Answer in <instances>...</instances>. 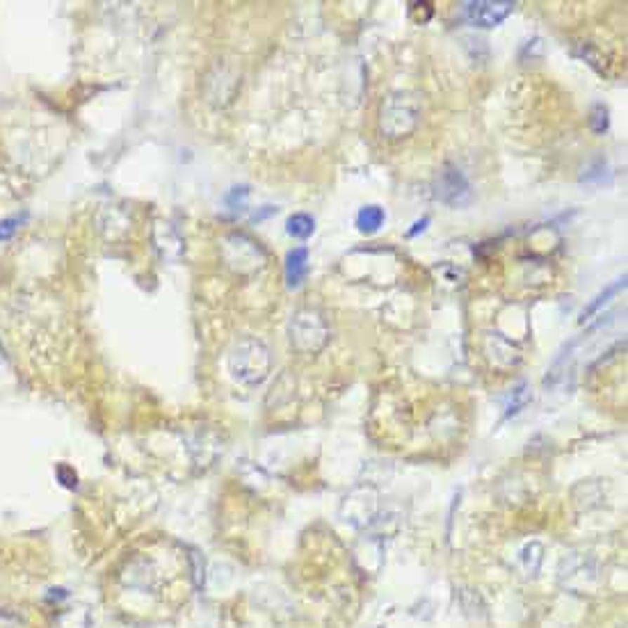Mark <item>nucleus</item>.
<instances>
[{
    "label": "nucleus",
    "mask_w": 628,
    "mask_h": 628,
    "mask_svg": "<svg viewBox=\"0 0 628 628\" xmlns=\"http://www.w3.org/2000/svg\"><path fill=\"white\" fill-rule=\"evenodd\" d=\"M384 211H381L379 206H366V208H361L359 211V215H357V226H359V231L361 233H366V235H370V233H377L379 231V226L384 224Z\"/></svg>",
    "instance_id": "obj_5"
},
{
    "label": "nucleus",
    "mask_w": 628,
    "mask_h": 628,
    "mask_svg": "<svg viewBox=\"0 0 628 628\" xmlns=\"http://www.w3.org/2000/svg\"><path fill=\"white\" fill-rule=\"evenodd\" d=\"M434 197L452 208L466 206L471 202V185L459 167L443 165V169L434 181Z\"/></svg>",
    "instance_id": "obj_1"
},
{
    "label": "nucleus",
    "mask_w": 628,
    "mask_h": 628,
    "mask_svg": "<svg viewBox=\"0 0 628 628\" xmlns=\"http://www.w3.org/2000/svg\"><path fill=\"white\" fill-rule=\"evenodd\" d=\"M624 286H626V277H622V279H619V281H617V284H615V286H610V288L606 290V293H603V295H601V297L596 299V302H594V304H591V306L587 308V311H585V313H582V320H585V318H589L591 313H594V311H596V308H598L601 304H606V302H608V299H606V297H610V295H615V293H617V290H619V288H624Z\"/></svg>",
    "instance_id": "obj_8"
},
{
    "label": "nucleus",
    "mask_w": 628,
    "mask_h": 628,
    "mask_svg": "<svg viewBox=\"0 0 628 628\" xmlns=\"http://www.w3.org/2000/svg\"><path fill=\"white\" fill-rule=\"evenodd\" d=\"M313 229H315L313 217H311V215H306V213H295V215H290V217H288V222H286V231H288V235H293V238H297V240H306L308 235L313 233Z\"/></svg>",
    "instance_id": "obj_6"
},
{
    "label": "nucleus",
    "mask_w": 628,
    "mask_h": 628,
    "mask_svg": "<svg viewBox=\"0 0 628 628\" xmlns=\"http://www.w3.org/2000/svg\"><path fill=\"white\" fill-rule=\"evenodd\" d=\"M589 124H591V129H594V133L603 135L608 131V107L601 105V103H596L594 107H591V119H589Z\"/></svg>",
    "instance_id": "obj_7"
},
{
    "label": "nucleus",
    "mask_w": 628,
    "mask_h": 628,
    "mask_svg": "<svg viewBox=\"0 0 628 628\" xmlns=\"http://www.w3.org/2000/svg\"><path fill=\"white\" fill-rule=\"evenodd\" d=\"M427 224H430V220H427V217H423V220H421V222H416V224H414V229H412V231H409L407 235H409V238H414V235H416V233H423V231L427 229Z\"/></svg>",
    "instance_id": "obj_11"
},
{
    "label": "nucleus",
    "mask_w": 628,
    "mask_h": 628,
    "mask_svg": "<svg viewBox=\"0 0 628 628\" xmlns=\"http://www.w3.org/2000/svg\"><path fill=\"white\" fill-rule=\"evenodd\" d=\"M308 272V249L297 247L293 251H288L286 256V284L288 288H297L306 279Z\"/></svg>",
    "instance_id": "obj_4"
},
{
    "label": "nucleus",
    "mask_w": 628,
    "mask_h": 628,
    "mask_svg": "<svg viewBox=\"0 0 628 628\" xmlns=\"http://www.w3.org/2000/svg\"><path fill=\"white\" fill-rule=\"evenodd\" d=\"M247 197H249L247 188H233V192L229 195V199H226V204H229V208H233V211H242L244 204H247Z\"/></svg>",
    "instance_id": "obj_9"
},
{
    "label": "nucleus",
    "mask_w": 628,
    "mask_h": 628,
    "mask_svg": "<svg viewBox=\"0 0 628 628\" xmlns=\"http://www.w3.org/2000/svg\"><path fill=\"white\" fill-rule=\"evenodd\" d=\"M231 361H247V366L235 370L233 375L242 381H249V384H254V381L259 384V381L266 377V370L270 363L268 352L259 341H242L240 345H235Z\"/></svg>",
    "instance_id": "obj_3"
},
{
    "label": "nucleus",
    "mask_w": 628,
    "mask_h": 628,
    "mask_svg": "<svg viewBox=\"0 0 628 628\" xmlns=\"http://www.w3.org/2000/svg\"><path fill=\"white\" fill-rule=\"evenodd\" d=\"M514 7L516 5L507 0H476L462 3V16L476 28H496L514 12Z\"/></svg>",
    "instance_id": "obj_2"
},
{
    "label": "nucleus",
    "mask_w": 628,
    "mask_h": 628,
    "mask_svg": "<svg viewBox=\"0 0 628 628\" xmlns=\"http://www.w3.org/2000/svg\"><path fill=\"white\" fill-rule=\"evenodd\" d=\"M16 224H19V220H5V222H0V240L12 238L14 231H16Z\"/></svg>",
    "instance_id": "obj_10"
}]
</instances>
